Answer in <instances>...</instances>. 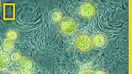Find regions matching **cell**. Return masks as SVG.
Wrapping results in <instances>:
<instances>
[{
	"instance_id": "7",
	"label": "cell",
	"mask_w": 132,
	"mask_h": 74,
	"mask_svg": "<svg viewBox=\"0 0 132 74\" xmlns=\"http://www.w3.org/2000/svg\"><path fill=\"white\" fill-rule=\"evenodd\" d=\"M19 36V32L15 29H9L5 32V37L6 38L10 39L12 40H16Z\"/></svg>"
},
{
	"instance_id": "1",
	"label": "cell",
	"mask_w": 132,
	"mask_h": 74,
	"mask_svg": "<svg viewBox=\"0 0 132 74\" xmlns=\"http://www.w3.org/2000/svg\"><path fill=\"white\" fill-rule=\"evenodd\" d=\"M74 44L76 48L83 52L90 51L93 46L92 38L85 33H81L76 36Z\"/></svg>"
},
{
	"instance_id": "8",
	"label": "cell",
	"mask_w": 132,
	"mask_h": 74,
	"mask_svg": "<svg viewBox=\"0 0 132 74\" xmlns=\"http://www.w3.org/2000/svg\"><path fill=\"white\" fill-rule=\"evenodd\" d=\"M14 40L6 38L4 40L3 43V48L5 52H9L11 51L14 47Z\"/></svg>"
},
{
	"instance_id": "4",
	"label": "cell",
	"mask_w": 132,
	"mask_h": 74,
	"mask_svg": "<svg viewBox=\"0 0 132 74\" xmlns=\"http://www.w3.org/2000/svg\"><path fill=\"white\" fill-rule=\"evenodd\" d=\"M92 44L95 48L102 49L106 46L108 40L103 35L100 33H96L92 38Z\"/></svg>"
},
{
	"instance_id": "2",
	"label": "cell",
	"mask_w": 132,
	"mask_h": 74,
	"mask_svg": "<svg viewBox=\"0 0 132 74\" xmlns=\"http://www.w3.org/2000/svg\"><path fill=\"white\" fill-rule=\"evenodd\" d=\"M76 23L70 17L63 18L59 24V29L63 35H68L73 33L76 29Z\"/></svg>"
},
{
	"instance_id": "10",
	"label": "cell",
	"mask_w": 132,
	"mask_h": 74,
	"mask_svg": "<svg viewBox=\"0 0 132 74\" xmlns=\"http://www.w3.org/2000/svg\"><path fill=\"white\" fill-rule=\"evenodd\" d=\"M11 60L14 62H18L19 61L22 59L21 53L19 51H15L10 55Z\"/></svg>"
},
{
	"instance_id": "3",
	"label": "cell",
	"mask_w": 132,
	"mask_h": 74,
	"mask_svg": "<svg viewBox=\"0 0 132 74\" xmlns=\"http://www.w3.org/2000/svg\"><path fill=\"white\" fill-rule=\"evenodd\" d=\"M96 11L95 5L90 2L82 3L78 8L80 15L84 18H90L93 16Z\"/></svg>"
},
{
	"instance_id": "9",
	"label": "cell",
	"mask_w": 132,
	"mask_h": 74,
	"mask_svg": "<svg viewBox=\"0 0 132 74\" xmlns=\"http://www.w3.org/2000/svg\"><path fill=\"white\" fill-rule=\"evenodd\" d=\"M10 56L7 53H2L1 54V56H0V65L1 67H4L7 65L10 61Z\"/></svg>"
},
{
	"instance_id": "6",
	"label": "cell",
	"mask_w": 132,
	"mask_h": 74,
	"mask_svg": "<svg viewBox=\"0 0 132 74\" xmlns=\"http://www.w3.org/2000/svg\"><path fill=\"white\" fill-rule=\"evenodd\" d=\"M19 65L23 70L29 71L33 67L32 60L28 57H23L19 62Z\"/></svg>"
},
{
	"instance_id": "5",
	"label": "cell",
	"mask_w": 132,
	"mask_h": 74,
	"mask_svg": "<svg viewBox=\"0 0 132 74\" xmlns=\"http://www.w3.org/2000/svg\"><path fill=\"white\" fill-rule=\"evenodd\" d=\"M50 18L53 22L59 23L63 19V13L60 10L57 9H54L50 13Z\"/></svg>"
}]
</instances>
